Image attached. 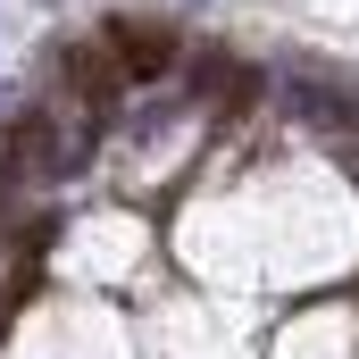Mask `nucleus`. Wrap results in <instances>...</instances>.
Masks as SVG:
<instances>
[{
  "mask_svg": "<svg viewBox=\"0 0 359 359\" xmlns=\"http://www.w3.org/2000/svg\"><path fill=\"white\" fill-rule=\"evenodd\" d=\"M34 8H50V0H34Z\"/></svg>",
  "mask_w": 359,
  "mask_h": 359,
  "instance_id": "obj_3",
  "label": "nucleus"
},
{
  "mask_svg": "<svg viewBox=\"0 0 359 359\" xmlns=\"http://www.w3.org/2000/svg\"><path fill=\"white\" fill-rule=\"evenodd\" d=\"M50 76H59V109H76L92 126H109L117 117V100H126V76H117V59H109V42L100 34H59V50H50Z\"/></svg>",
  "mask_w": 359,
  "mask_h": 359,
  "instance_id": "obj_1",
  "label": "nucleus"
},
{
  "mask_svg": "<svg viewBox=\"0 0 359 359\" xmlns=\"http://www.w3.org/2000/svg\"><path fill=\"white\" fill-rule=\"evenodd\" d=\"M100 42H109V59H117V76L126 84H151V76H168L184 59V34L168 17H134V8H117L109 25H100Z\"/></svg>",
  "mask_w": 359,
  "mask_h": 359,
  "instance_id": "obj_2",
  "label": "nucleus"
}]
</instances>
